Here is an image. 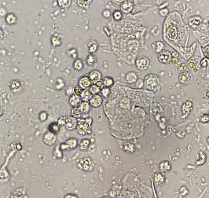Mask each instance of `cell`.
I'll use <instances>...</instances> for the list:
<instances>
[{
	"label": "cell",
	"mask_w": 209,
	"mask_h": 198,
	"mask_svg": "<svg viewBox=\"0 0 209 198\" xmlns=\"http://www.w3.org/2000/svg\"><path fill=\"white\" fill-rule=\"evenodd\" d=\"M93 120L91 117L79 119L77 123L76 131L80 135H87L91 133V124Z\"/></svg>",
	"instance_id": "cell-1"
},
{
	"label": "cell",
	"mask_w": 209,
	"mask_h": 198,
	"mask_svg": "<svg viewBox=\"0 0 209 198\" xmlns=\"http://www.w3.org/2000/svg\"><path fill=\"white\" fill-rule=\"evenodd\" d=\"M159 83H160V78L155 74H149L148 76L145 77V87L149 90H153L159 85Z\"/></svg>",
	"instance_id": "cell-2"
},
{
	"label": "cell",
	"mask_w": 209,
	"mask_h": 198,
	"mask_svg": "<svg viewBox=\"0 0 209 198\" xmlns=\"http://www.w3.org/2000/svg\"><path fill=\"white\" fill-rule=\"evenodd\" d=\"M78 168L84 171H91L94 168V163L90 157H87L80 159L78 162Z\"/></svg>",
	"instance_id": "cell-3"
},
{
	"label": "cell",
	"mask_w": 209,
	"mask_h": 198,
	"mask_svg": "<svg viewBox=\"0 0 209 198\" xmlns=\"http://www.w3.org/2000/svg\"><path fill=\"white\" fill-rule=\"evenodd\" d=\"M77 146H78V140L76 138H69L65 142L60 145V148L62 151L64 150L67 151V150H72L76 149Z\"/></svg>",
	"instance_id": "cell-4"
},
{
	"label": "cell",
	"mask_w": 209,
	"mask_h": 198,
	"mask_svg": "<svg viewBox=\"0 0 209 198\" xmlns=\"http://www.w3.org/2000/svg\"><path fill=\"white\" fill-rule=\"evenodd\" d=\"M57 141L56 134L53 133L51 131H47L43 135V142L46 146H53Z\"/></svg>",
	"instance_id": "cell-5"
},
{
	"label": "cell",
	"mask_w": 209,
	"mask_h": 198,
	"mask_svg": "<svg viewBox=\"0 0 209 198\" xmlns=\"http://www.w3.org/2000/svg\"><path fill=\"white\" fill-rule=\"evenodd\" d=\"M149 60L146 57H141V58H139V59L136 60V67L137 68H139L140 70H146L148 67L149 66Z\"/></svg>",
	"instance_id": "cell-6"
},
{
	"label": "cell",
	"mask_w": 209,
	"mask_h": 198,
	"mask_svg": "<svg viewBox=\"0 0 209 198\" xmlns=\"http://www.w3.org/2000/svg\"><path fill=\"white\" fill-rule=\"evenodd\" d=\"M77 123L78 120L76 119V118L72 117H68L66 119V123H65V127L66 128V130H75L77 127Z\"/></svg>",
	"instance_id": "cell-7"
},
{
	"label": "cell",
	"mask_w": 209,
	"mask_h": 198,
	"mask_svg": "<svg viewBox=\"0 0 209 198\" xmlns=\"http://www.w3.org/2000/svg\"><path fill=\"white\" fill-rule=\"evenodd\" d=\"M88 77L91 80V83L93 84H95L98 82H100L101 80V73L100 71L98 70H92L90 71L88 74Z\"/></svg>",
	"instance_id": "cell-8"
},
{
	"label": "cell",
	"mask_w": 209,
	"mask_h": 198,
	"mask_svg": "<svg viewBox=\"0 0 209 198\" xmlns=\"http://www.w3.org/2000/svg\"><path fill=\"white\" fill-rule=\"evenodd\" d=\"M103 101L102 97L99 95H93L91 98L90 99L89 102L90 104V106L94 107V108H98L99 106H101Z\"/></svg>",
	"instance_id": "cell-9"
},
{
	"label": "cell",
	"mask_w": 209,
	"mask_h": 198,
	"mask_svg": "<svg viewBox=\"0 0 209 198\" xmlns=\"http://www.w3.org/2000/svg\"><path fill=\"white\" fill-rule=\"evenodd\" d=\"M171 57V52L168 51V50H163V51L160 53L159 56H158V60L159 61L163 64H166V63L170 62Z\"/></svg>",
	"instance_id": "cell-10"
},
{
	"label": "cell",
	"mask_w": 209,
	"mask_h": 198,
	"mask_svg": "<svg viewBox=\"0 0 209 198\" xmlns=\"http://www.w3.org/2000/svg\"><path fill=\"white\" fill-rule=\"evenodd\" d=\"M91 80L90 79L88 76H82L81 78L79 79V86L81 87L83 90L88 89L91 86Z\"/></svg>",
	"instance_id": "cell-11"
},
{
	"label": "cell",
	"mask_w": 209,
	"mask_h": 198,
	"mask_svg": "<svg viewBox=\"0 0 209 198\" xmlns=\"http://www.w3.org/2000/svg\"><path fill=\"white\" fill-rule=\"evenodd\" d=\"M134 8V4L130 1H125L123 2L120 5V10L122 12L125 13V14H128L130 13Z\"/></svg>",
	"instance_id": "cell-12"
},
{
	"label": "cell",
	"mask_w": 209,
	"mask_h": 198,
	"mask_svg": "<svg viewBox=\"0 0 209 198\" xmlns=\"http://www.w3.org/2000/svg\"><path fill=\"white\" fill-rule=\"evenodd\" d=\"M81 103V98L79 95H72L69 98V104L72 107H79V104Z\"/></svg>",
	"instance_id": "cell-13"
},
{
	"label": "cell",
	"mask_w": 209,
	"mask_h": 198,
	"mask_svg": "<svg viewBox=\"0 0 209 198\" xmlns=\"http://www.w3.org/2000/svg\"><path fill=\"white\" fill-rule=\"evenodd\" d=\"M191 79H192V76H191L190 72H181L180 75L179 76V81H180V83H184V84L190 83Z\"/></svg>",
	"instance_id": "cell-14"
},
{
	"label": "cell",
	"mask_w": 209,
	"mask_h": 198,
	"mask_svg": "<svg viewBox=\"0 0 209 198\" xmlns=\"http://www.w3.org/2000/svg\"><path fill=\"white\" fill-rule=\"evenodd\" d=\"M189 25L192 28H196L197 27L201 22V18L199 16H193L192 17H190L189 21Z\"/></svg>",
	"instance_id": "cell-15"
},
{
	"label": "cell",
	"mask_w": 209,
	"mask_h": 198,
	"mask_svg": "<svg viewBox=\"0 0 209 198\" xmlns=\"http://www.w3.org/2000/svg\"><path fill=\"white\" fill-rule=\"evenodd\" d=\"M51 43L53 44V46L57 47V46H60L62 44V39H61V36L59 34H54V35L52 36L51 39Z\"/></svg>",
	"instance_id": "cell-16"
},
{
	"label": "cell",
	"mask_w": 209,
	"mask_h": 198,
	"mask_svg": "<svg viewBox=\"0 0 209 198\" xmlns=\"http://www.w3.org/2000/svg\"><path fill=\"white\" fill-rule=\"evenodd\" d=\"M10 90L16 94V93H17L18 91H20V90L21 89V83H20L18 80H14V81H12L10 83Z\"/></svg>",
	"instance_id": "cell-17"
},
{
	"label": "cell",
	"mask_w": 209,
	"mask_h": 198,
	"mask_svg": "<svg viewBox=\"0 0 209 198\" xmlns=\"http://www.w3.org/2000/svg\"><path fill=\"white\" fill-rule=\"evenodd\" d=\"M90 106H90V102L83 101H81V103L79 104V110L81 111L82 113H87V112H88L90 111Z\"/></svg>",
	"instance_id": "cell-18"
},
{
	"label": "cell",
	"mask_w": 209,
	"mask_h": 198,
	"mask_svg": "<svg viewBox=\"0 0 209 198\" xmlns=\"http://www.w3.org/2000/svg\"><path fill=\"white\" fill-rule=\"evenodd\" d=\"M137 79H138V76L134 72H129L126 75V81L128 82V83H134L137 81Z\"/></svg>",
	"instance_id": "cell-19"
},
{
	"label": "cell",
	"mask_w": 209,
	"mask_h": 198,
	"mask_svg": "<svg viewBox=\"0 0 209 198\" xmlns=\"http://www.w3.org/2000/svg\"><path fill=\"white\" fill-rule=\"evenodd\" d=\"M98 49V44L96 41H91L87 45V50L90 54H94Z\"/></svg>",
	"instance_id": "cell-20"
},
{
	"label": "cell",
	"mask_w": 209,
	"mask_h": 198,
	"mask_svg": "<svg viewBox=\"0 0 209 198\" xmlns=\"http://www.w3.org/2000/svg\"><path fill=\"white\" fill-rule=\"evenodd\" d=\"M79 96L81 98V100L84 101H89L90 99L92 97V94L90 93V91L88 89H85L83 90V91H82Z\"/></svg>",
	"instance_id": "cell-21"
},
{
	"label": "cell",
	"mask_w": 209,
	"mask_h": 198,
	"mask_svg": "<svg viewBox=\"0 0 209 198\" xmlns=\"http://www.w3.org/2000/svg\"><path fill=\"white\" fill-rule=\"evenodd\" d=\"M90 144V141L89 139H82L80 142L79 143V148L80 150L82 151H86L87 150V149L89 148Z\"/></svg>",
	"instance_id": "cell-22"
},
{
	"label": "cell",
	"mask_w": 209,
	"mask_h": 198,
	"mask_svg": "<svg viewBox=\"0 0 209 198\" xmlns=\"http://www.w3.org/2000/svg\"><path fill=\"white\" fill-rule=\"evenodd\" d=\"M124 152L128 153H133L135 152V146L131 142H126L123 146Z\"/></svg>",
	"instance_id": "cell-23"
},
{
	"label": "cell",
	"mask_w": 209,
	"mask_h": 198,
	"mask_svg": "<svg viewBox=\"0 0 209 198\" xmlns=\"http://www.w3.org/2000/svg\"><path fill=\"white\" fill-rule=\"evenodd\" d=\"M160 171H163V172H168L171 169V164L169 163L168 161H163V162L160 163Z\"/></svg>",
	"instance_id": "cell-24"
},
{
	"label": "cell",
	"mask_w": 209,
	"mask_h": 198,
	"mask_svg": "<svg viewBox=\"0 0 209 198\" xmlns=\"http://www.w3.org/2000/svg\"><path fill=\"white\" fill-rule=\"evenodd\" d=\"M198 59L197 58H193L189 61L188 62V67L193 70H197L198 68Z\"/></svg>",
	"instance_id": "cell-25"
},
{
	"label": "cell",
	"mask_w": 209,
	"mask_h": 198,
	"mask_svg": "<svg viewBox=\"0 0 209 198\" xmlns=\"http://www.w3.org/2000/svg\"><path fill=\"white\" fill-rule=\"evenodd\" d=\"M57 4L61 8L67 9L71 6L72 0H57Z\"/></svg>",
	"instance_id": "cell-26"
},
{
	"label": "cell",
	"mask_w": 209,
	"mask_h": 198,
	"mask_svg": "<svg viewBox=\"0 0 209 198\" xmlns=\"http://www.w3.org/2000/svg\"><path fill=\"white\" fill-rule=\"evenodd\" d=\"M199 157H200V160H197V161L196 162V165L201 166L205 163L207 157H206V154H205L204 152H203V151H201V152H199Z\"/></svg>",
	"instance_id": "cell-27"
},
{
	"label": "cell",
	"mask_w": 209,
	"mask_h": 198,
	"mask_svg": "<svg viewBox=\"0 0 209 198\" xmlns=\"http://www.w3.org/2000/svg\"><path fill=\"white\" fill-rule=\"evenodd\" d=\"M17 17L14 14H8L6 17V21L9 25H14L17 22Z\"/></svg>",
	"instance_id": "cell-28"
},
{
	"label": "cell",
	"mask_w": 209,
	"mask_h": 198,
	"mask_svg": "<svg viewBox=\"0 0 209 198\" xmlns=\"http://www.w3.org/2000/svg\"><path fill=\"white\" fill-rule=\"evenodd\" d=\"M93 0H78V5L82 8H88L90 6Z\"/></svg>",
	"instance_id": "cell-29"
},
{
	"label": "cell",
	"mask_w": 209,
	"mask_h": 198,
	"mask_svg": "<svg viewBox=\"0 0 209 198\" xmlns=\"http://www.w3.org/2000/svg\"><path fill=\"white\" fill-rule=\"evenodd\" d=\"M102 83L105 87H112L113 83H114V81H113V79L111 78V77H109V76H106L102 80Z\"/></svg>",
	"instance_id": "cell-30"
},
{
	"label": "cell",
	"mask_w": 209,
	"mask_h": 198,
	"mask_svg": "<svg viewBox=\"0 0 209 198\" xmlns=\"http://www.w3.org/2000/svg\"><path fill=\"white\" fill-rule=\"evenodd\" d=\"M179 56L178 55L177 52H173L171 54V61H170V64L171 65H177L179 63Z\"/></svg>",
	"instance_id": "cell-31"
},
{
	"label": "cell",
	"mask_w": 209,
	"mask_h": 198,
	"mask_svg": "<svg viewBox=\"0 0 209 198\" xmlns=\"http://www.w3.org/2000/svg\"><path fill=\"white\" fill-rule=\"evenodd\" d=\"M72 116L76 119L78 118H81L82 116V112L81 111L79 110V107H72Z\"/></svg>",
	"instance_id": "cell-32"
},
{
	"label": "cell",
	"mask_w": 209,
	"mask_h": 198,
	"mask_svg": "<svg viewBox=\"0 0 209 198\" xmlns=\"http://www.w3.org/2000/svg\"><path fill=\"white\" fill-rule=\"evenodd\" d=\"M101 88L97 84H92L89 88V90L90 91V93L92 94L93 95H98V93L101 91Z\"/></svg>",
	"instance_id": "cell-33"
},
{
	"label": "cell",
	"mask_w": 209,
	"mask_h": 198,
	"mask_svg": "<svg viewBox=\"0 0 209 198\" xmlns=\"http://www.w3.org/2000/svg\"><path fill=\"white\" fill-rule=\"evenodd\" d=\"M74 68L77 71H80L83 68V63L80 59H76L73 63Z\"/></svg>",
	"instance_id": "cell-34"
},
{
	"label": "cell",
	"mask_w": 209,
	"mask_h": 198,
	"mask_svg": "<svg viewBox=\"0 0 209 198\" xmlns=\"http://www.w3.org/2000/svg\"><path fill=\"white\" fill-rule=\"evenodd\" d=\"M86 63L89 66H93L96 63V57L92 55H88L86 58Z\"/></svg>",
	"instance_id": "cell-35"
},
{
	"label": "cell",
	"mask_w": 209,
	"mask_h": 198,
	"mask_svg": "<svg viewBox=\"0 0 209 198\" xmlns=\"http://www.w3.org/2000/svg\"><path fill=\"white\" fill-rule=\"evenodd\" d=\"M119 106L121 108L124 109H128L130 107V100L128 98H123L121 101H119Z\"/></svg>",
	"instance_id": "cell-36"
},
{
	"label": "cell",
	"mask_w": 209,
	"mask_h": 198,
	"mask_svg": "<svg viewBox=\"0 0 209 198\" xmlns=\"http://www.w3.org/2000/svg\"><path fill=\"white\" fill-rule=\"evenodd\" d=\"M53 155H54V158H56V159H61V158H62V150L60 148V146H57V148L54 149Z\"/></svg>",
	"instance_id": "cell-37"
},
{
	"label": "cell",
	"mask_w": 209,
	"mask_h": 198,
	"mask_svg": "<svg viewBox=\"0 0 209 198\" xmlns=\"http://www.w3.org/2000/svg\"><path fill=\"white\" fill-rule=\"evenodd\" d=\"M49 130L50 131H51L53 133L57 134L60 130V126L57 124V123H52L49 126Z\"/></svg>",
	"instance_id": "cell-38"
},
{
	"label": "cell",
	"mask_w": 209,
	"mask_h": 198,
	"mask_svg": "<svg viewBox=\"0 0 209 198\" xmlns=\"http://www.w3.org/2000/svg\"><path fill=\"white\" fill-rule=\"evenodd\" d=\"M155 182L157 183H163L165 180V177L163 176V175L161 173H157L154 176Z\"/></svg>",
	"instance_id": "cell-39"
},
{
	"label": "cell",
	"mask_w": 209,
	"mask_h": 198,
	"mask_svg": "<svg viewBox=\"0 0 209 198\" xmlns=\"http://www.w3.org/2000/svg\"><path fill=\"white\" fill-rule=\"evenodd\" d=\"M191 108H192V102L188 101L186 103L183 105L182 106V110H183V112H186V116L188 115V113L190 112V111L191 110Z\"/></svg>",
	"instance_id": "cell-40"
},
{
	"label": "cell",
	"mask_w": 209,
	"mask_h": 198,
	"mask_svg": "<svg viewBox=\"0 0 209 198\" xmlns=\"http://www.w3.org/2000/svg\"><path fill=\"white\" fill-rule=\"evenodd\" d=\"M65 82L61 78H57V81H56V84H55V88L57 90L62 89L63 87H65Z\"/></svg>",
	"instance_id": "cell-41"
},
{
	"label": "cell",
	"mask_w": 209,
	"mask_h": 198,
	"mask_svg": "<svg viewBox=\"0 0 209 198\" xmlns=\"http://www.w3.org/2000/svg\"><path fill=\"white\" fill-rule=\"evenodd\" d=\"M101 95L103 97L105 98H108L109 95H110V89H109V87H101Z\"/></svg>",
	"instance_id": "cell-42"
},
{
	"label": "cell",
	"mask_w": 209,
	"mask_h": 198,
	"mask_svg": "<svg viewBox=\"0 0 209 198\" xmlns=\"http://www.w3.org/2000/svg\"><path fill=\"white\" fill-rule=\"evenodd\" d=\"M67 55H68V57H71V58H73V59L76 58L77 56H78L77 51H76V50L75 48H72V49H70L69 50H68L67 51Z\"/></svg>",
	"instance_id": "cell-43"
},
{
	"label": "cell",
	"mask_w": 209,
	"mask_h": 198,
	"mask_svg": "<svg viewBox=\"0 0 209 198\" xmlns=\"http://www.w3.org/2000/svg\"><path fill=\"white\" fill-rule=\"evenodd\" d=\"M112 17H113V18H114V20H116V21H119V20H121V18H122V12L119 10L114 11L113 14H112Z\"/></svg>",
	"instance_id": "cell-44"
},
{
	"label": "cell",
	"mask_w": 209,
	"mask_h": 198,
	"mask_svg": "<svg viewBox=\"0 0 209 198\" xmlns=\"http://www.w3.org/2000/svg\"><path fill=\"white\" fill-rule=\"evenodd\" d=\"M187 69V65H186L185 63H180L179 65H178V68L177 70L179 72H183L185 71Z\"/></svg>",
	"instance_id": "cell-45"
},
{
	"label": "cell",
	"mask_w": 209,
	"mask_h": 198,
	"mask_svg": "<svg viewBox=\"0 0 209 198\" xmlns=\"http://www.w3.org/2000/svg\"><path fill=\"white\" fill-rule=\"evenodd\" d=\"M10 198H23V193H21V192L18 191V190H17L11 194Z\"/></svg>",
	"instance_id": "cell-46"
},
{
	"label": "cell",
	"mask_w": 209,
	"mask_h": 198,
	"mask_svg": "<svg viewBox=\"0 0 209 198\" xmlns=\"http://www.w3.org/2000/svg\"><path fill=\"white\" fill-rule=\"evenodd\" d=\"M9 176L8 171H6V169H2L0 170V179H6Z\"/></svg>",
	"instance_id": "cell-47"
},
{
	"label": "cell",
	"mask_w": 209,
	"mask_h": 198,
	"mask_svg": "<svg viewBox=\"0 0 209 198\" xmlns=\"http://www.w3.org/2000/svg\"><path fill=\"white\" fill-rule=\"evenodd\" d=\"M201 122L203 123H207L209 122V114H204L201 118Z\"/></svg>",
	"instance_id": "cell-48"
},
{
	"label": "cell",
	"mask_w": 209,
	"mask_h": 198,
	"mask_svg": "<svg viewBox=\"0 0 209 198\" xmlns=\"http://www.w3.org/2000/svg\"><path fill=\"white\" fill-rule=\"evenodd\" d=\"M82 91H83V89L79 87V85H77V86H76V87H74V94H75V95H80Z\"/></svg>",
	"instance_id": "cell-49"
},
{
	"label": "cell",
	"mask_w": 209,
	"mask_h": 198,
	"mask_svg": "<svg viewBox=\"0 0 209 198\" xmlns=\"http://www.w3.org/2000/svg\"><path fill=\"white\" fill-rule=\"evenodd\" d=\"M39 119H40L41 121H45L47 119V113H46V112H42L39 114Z\"/></svg>",
	"instance_id": "cell-50"
},
{
	"label": "cell",
	"mask_w": 209,
	"mask_h": 198,
	"mask_svg": "<svg viewBox=\"0 0 209 198\" xmlns=\"http://www.w3.org/2000/svg\"><path fill=\"white\" fill-rule=\"evenodd\" d=\"M65 123H66V119L65 117H60L58 120H57V124L59 125L60 127L61 126H65Z\"/></svg>",
	"instance_id": "cell-51"
},
{
	"label": "cell",
	"mask_w": 209,
	"mask_h": 198,
	"mask_svg": "<svg viewBox=\"0 0 209 198\" xmlns=\"http://www.w3.org/2000/svg\"><path fill=\"white\" fill-rule=\"evenodd\" d=\"M66 94L68 95H74V88H72V87H68V88H67L66 90Z\"/></svg>",
	"instance_id": "cell-52"
},
{
	"label": "cell",
	"mask_w": 209,
	"mask_h": 198,
	"mask_svg": "<svg viewBox=\"0 0 209 198\" xmlns=\"http://www.w3.org/2000/svg\"><path fill=\"white\" fill-rule=\"evenodd\" d=\"M208 63L207 61V59H203L201 61V63H200V65H201L202 68H206L207 66H208Z\"/></svg>",
	"instance_id": "cell-53"
},
{
	"label": "cell",
	"mask_w": 209,
	"mask_h": 198,
	"mask_svg": "<svg viewBox=\"0 0 209 198\" xmlns=\"http://www.w3.org/2000/svg\"><path fill=\"white\" fill-rule=\"evenodd\" d=\"M103 16L105 17H106V18H108V17H110V15H111V14H110V12H109V10H104L103 11Z\"/></svg>",
	"instance_id": "cell-54"
},
{
	"label": "cell",
	"mask_w": 209,
	"mask_h": 198,
	"mask_svg": "<svg viewBox=\"0 0 209 198\" xmlns=\"http://www.w3.org/2000/svg\"><path fill=\"white\" fill-rule=\"evenodd\" d=\"M64 198H78V197L73 193H68V194H66Z\"/></svg>",
	"instance_id": "cell-55"
},
{
	"label": "cell",
	"mask_w": 209,
	"mask_h": 198,
	"mask_svg": "<svg viewBox=\"0 0 209 198\" xmlns=\"http://www.w3.org/2000/svg\"><path fill=\"white\" fill-rule=\"evenodd\" d=\"M3 36V30L0 28V38H2Z\"/></svg>",
	"instance_id": "cell-56"
},
{
	"label": "cell",
	"mask_w": 209,
	"mask_h": 198,
	"mask_svg": "<svg viewBox=\"0 0 209 198\" xmlns=\"http://www.w3.org/2000/svg\"><path fill=\"white\" fill-rule=\"evenodd\" d=\"M3 110H2V109H1V108H0V117H1V116H2V115H3Z\"/></svg>",
	"instance_id": "cell-57"
},
{
	"label": "cell",
	"mask_w": 209,
	"mask_h": 198,
	"mask_svg": "<svg viewBox=\"0 0 209 198\" xmlns=\"http://www.w3.org/2000/svg\"><path fill=\"white\" fill-rule=\"evenodd\" d=\"M207 97H208V98H209V91H208V92H207Z\"/></svg>",
	"instance_id": "cell-58"
},
{
	"label": "cell",
	"mask_w": 209,
	"mask_h": 198,
	"mask_svg": "<svg viewBox=\"0 0 209 198\" xmlns=\"http://www.w3.org/2000/svg\"><path fill=\"white\" fill-rule=\"evenodd\" d=\"M207 141H208V142H209V138L208 139H207Z\"/></svg>",
	"instance_id": "cell-59"
},
{
	"label": "cell",
	"mask_w": 209,
	"mask_h": 198,
	"mask_svg": "<svg viewBox=\"0 0 209 198\" xmlns=\"http://www.w3.org/2000/svg\"><path fill=\"white\" fill-rule=\"evenodd\" d=\"M101 198H109V197H101Z\"/></svg>",
	"instance_id": "cell-60"
}]
</instances>
